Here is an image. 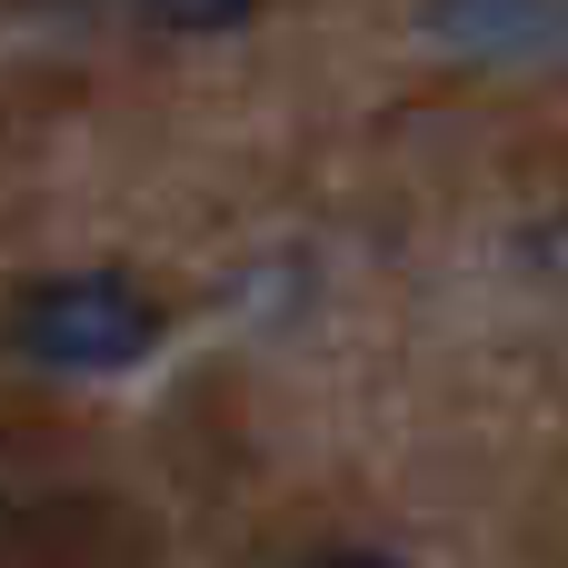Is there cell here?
Segmentation results:
<instances>
[{"label":"cell","instance_id":"obj_1","mask_svg":"<svg viewBox=\"0 0 568 568\" xmlns=\"http://www.w3.org/2000/svg\"><path fill=\"white\" fill-rule=\"evenodd\" d=\"M10 349L30 369H60V379H110L130 359L160 349V310L110 280V270H70V280H30L10 300Z\"/></svg>","mask_w":568,"mask_h":568},{"label":"cell","instance_id":"obj_2","mask_svg":"<svg viewBox=\"0 0 568 568\" xmlns=\"http://www.w3.org/2000/svg\"><path fill=\"white\" fill-rule=\"evenodd\" d=\"M429 30H449L459 50H539L568 40V0H429Z\"/></svg>","mask_w":568,"mask_h":568},{"label":"cell","instance_id":"obj_3","mask_svg":"<svg viewBox=\"0 0 568 568\" xmlns=\"http://www.w3.org/2000/svg\"><path fill=\"white\" fill-rule=\"evenodd\" d=\"M160 30H180V40H210V30H240L260 0H140Z\"/></svg>","mask_w":568,"mask_h":568},{"label":"cell","instance_id":"obj_4","mask_svg":"<svg viewBox=\"0 0 568 568\" xmlns=\"http://www.w3.org/2000/svg\"><path fill=\"white\" fill-rule=\"evenodd\" d=\"M310 568H399L389 549H329V559H310Z\"/></svg>","mask_w":568,"mask_h":568}]
</instances>
